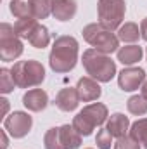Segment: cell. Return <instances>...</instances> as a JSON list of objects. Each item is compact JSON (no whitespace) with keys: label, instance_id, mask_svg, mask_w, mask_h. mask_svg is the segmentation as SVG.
<instances>
[{"label":"cell","instance_id":"1","mask_svg":"<svg viewBox=\"0 0 147 149\" xmlns=\"http://www.w3.org/2000/svg\"><path fill=\"white\" fill-rule=\"evenodd\" d=\"M78 63V42L74 37L69 35H61L54 40L50 56H49V64L52 71L55 73H68L74 70Z\"/></svg>","mask_w":147,"mask_h":149},{"label":"cell","instance_id":"2","mask_svg":"<svg viewBox=\"0 0 147 149\" xmlns=\"http://www.w3.org/2000/svg\"><path fill=\"white\" fill-rule=\"evenodd\" d=\"M83 68L87 74H90V78L107 83L114 78L116 74V63L111 59L107 54H102L95 49H88L83 52Z\"/></svg>","mask_w":147,"mask_h":149},{"label":"cell","instance_id":"3","mask_svg":"<svg viewBox=\"0 0 147 149\" xmlns=\"http://www.w3.org/2000/svg\"><path fill=\"white\" fill-rule=\"evenodd\" d=\"M107 120V108L102 102H94L85 106L81 111L73 118L74 130L81 137H88L95 127H101Z\"/></svg>","mask_w":147,"mask_h":149},{"label":"cell","instance_id":"4","mask_svg":"<svg viewBox=\"0 0 147 149\" xmlns=\"http://www.w3.org/2000/svg\"><path fill=\"white\" fill-rule=\"evenodd\" d=\"M81 35L95 50H99L102 54L109 56L112 52H118V49H119V38L116 37L111 30L104 28L101 23L87 24L81 30Z\"/></svg>","mask_w":147,"mask_h":149},{"label":"cell","instance_id":"5","mask_svg":"<svg viewBox=\"0 0 147 149\" xmlns=\"http://www.w3.org/2000/svg\"><path fill=\"white\" fill-rule=\"evenodd\" d=\"M12 78L19 88H31L42 85L45 80V68L40 61L28 59V61H17L10 68Z\"/></svg>","mask_w":147,"mask_h":149},{"label":"cell","instance_id":"6","mask_svg":"<svg viewBox=\"0 0 147 149\" xmlns=\"http://www.w3.org/2000/svg\"><path fill=\"white\" fill-rule=\"evenodd\" d=\"M81 144V135L73 125H61L49 128L43 137L45 149H78Z\"/></svg>","mask_w":147,"mask_h":149},{"label":"cell","instance_id":"7","mask_svg":"<svg viewBox=\"0 0 147 149\" xmlns=\"http://www.w3.org/2000/svg\"><path fill=\"white\" fill-rule=\"evenodd\" d=\"M126 12V2L125 0H99L97 3V14L99 23L111 31L118 30L125 19Z\"/></svg>","mask_w":147,"mask_h":149},{"label":"cell","instance_id":"8","mask_svg":"<svg viewBox=\"0 0 147 149\" xmlns=\"http://www.w3.org/2000/svg\"><path fill=\"white\" fill-rule=\"evenodd\" d=\"M23 42L16 35V30L9 23L0 24V59L14 61L23 54Z\"/></svg>","mask_w":147,"mask_h":149},{"label":"cell","instance_id":"9","mask_svg":"<svg viewBox=\"0 0 147 149\" xmlns=\"http://www.w3.org/2000/svg\"><path fill=\"white\" fill-rule=\"evenodd\" d=\"M33 127V118L28 113L23 111H14L10 113L9 116L3 118V128L9 132L10 137L14 139H23L30 134Z\"/></svg>","mask_w":147,"mask_h":149},{"label":"cell","instance_id":"10","mask_svg":"<svg viewBox=\"0 0 147 149\" xmlns=\"http://www.w3.org/2000/svg\"><path fill=\"white\" fill-rule=\"evenodd\" d=\"M144 81H146V71L142 68L128 66L118 74V85L125 92H133V90L140 88Z\"/></svg>","mask_w":147,"mask_h":149},{"label":"cell","instance_id":"11","mask_svg":"<svg viewBox=\"0 0 147 149\" xmlns=\"http://www.w3.org/2000/svg\"><path fill=\"white\" fill-rule=\"evenodd\" d=\"M76 90H78V95H80V101L83 102H92V101H97L102 94V88L99 85L97 80L90 78V76H83L78 80V85H76Z\"/></svg>","mask_w":147,"mask_h":149},{"label":"cell","instance_id":"12","mask_svg":"<svg viewBox=\"0 0 147 149\" xmlns=\"http://www.w3.org/2000/svg\"><path fill=\"white\" fill-rule=\"evenodd\" d=\"M23 104H24V108L30 109V111L40 113L49 106V95H47V92L42 90V88H31V90H28V92L23 95Z\"/></svg>","mask_w":147,"mask_h":149},{"label":"cell","instance_id":"13","mask_svg":"<svg viewBox=\"0 0 147 149\" xmlns=\"http://www.w3.org/2000/svg\"><path fill=\"white\" fill-rule=\"evenodd\" d=\"M80 104V95H78V90L76 87H66V88H61L59 94L55 95V106L64 113L74 111Z\"/></svg>","mask_w":147,"mask_h":149},{"label":"cell","instance_id":"14","mask_svg":"<svg viewBox=\"0 0 147 149\" xmlns=\"http://www.w3.org/2000/svg\"><path fill=\"white\" fill-rule=\"evenodd\" d=\"M76 9V0H52V16L57 21H71Z\"/></svg>","mask_w":147,"mask_h":149},{"label":"cell","instance_id":"15","mask_svg":"<svg viewBox=\"0 0 147 149\" xmlns=\"http://www.w3.org/2000/svg\"><path fill=\"white\" fill-rule=\"evenodd\" d=\"M106 128L109 130V134L112 137L119 139V137H123V135L128 134V130H130V120L123 113H114V114H111V118L107 120Z\"/></svg>","mask_w":147,"mask_h":149},{"label":"cell","instance_id":"16","mask_svg":"<svg viewBox=\"0 0 147 149\" xmlns=\"http://www.w3.org/2000/svg\"><path fill=\"white\" fill-rule=\"evenodd\" d=\"M116 54H118V61H119L121 64H125V66H132V64H135V63H139V61L142 59L144 50H142V47L132 43V45H125V47L118 49Z\"/></svg>","mask_w":147,"mask_h":149},{"label":"cell","instance_id":"17","mask_svg":"<svg viewBox=\"0 0 147 149\" xmlns=\"http://www.w3.org/2000/svg\"><path fill=\"white\" fill-rule=\"evenodd\" d=\"M28 42H30L35 49H45V47L50 43V33H49V30H47L43 24L38 23L37 26H35V30L31 31V35L28 37Z\"/></svg>","mask_w":147,"mask_h":149},{"label":"cell","instance_id":"18","mask_svg":"<svg viewBox=\"0 0 147 149\" xmlns=\"http://www.w3.org/2000/svg\"><path fill=\"white\" fill-rule=\"evenodd\" d=\"M140 35V28L135 24V23H125L118 28V38L125 43H135L139 42Z\"/></svg>","mask_w":147,"mask_h":149},{"label":"cell","instance_id":"19","mask_svg":"<svg viewBox=\"0 0 147 149\" xmlns=\"http://www.w3.org/2000/svg\"><path fill=\"white\" fill-rule=\"evenodd\" d=\"M130 135H132L144 149H147V118L137 120V121L130 127Z\"/></svg>","mask_w":147,"mask_h":149},{"label":"cell","instance_id":"20","mask_svg":"<svg viewBox=\"0 0 147 149\" xmlns=\"http://www.w3.org/2000/svg\"><path fill=\"white\" fill-rule=\"evenodd\" d=\"M38 24V21L35 17H23V19H17L14 23V30H16V35L19 38H24L28 40V37L31 35V31L35 30V26Z\"/></svg>","mask_w":147,"mask_h":149},{"label":"cell","instance_id":"21","mask_svg":"<svg viewBox=\"0 0 147 149\" xmlns=\"http://www.w3.org/2000/svg\"><path fill=\"white\" fill-rule=\"evenodd\" d=\"M31 3V16L35 19H45L52 14V0H30Z\"/></svg>","mask_w":147,"mask_h":149},{"label":"cell","instance_id":"22","mask_svg":"<svg viewBox=\"0 0 147 149\" xmlns=\"http://www.w3.org/2000/svg\"><path fill=\"white\" fill-rule=\"evenodd\" d=\"M10 12L14 17L23 19V17H33L31 16V3L30 0H10Z\"/></svg>","mask_w":147,"mask_h":149},{"label":"cell","instance_id":"23","mask_svg":"<svg viewBox=\"0 0 147 149\" xmlns=\"http://www.w3.org/2000/svg\"><path fill=\"white\" fill-rule=\"evenodd\" d=\"M126 108L128 111L135 116H142L147 113V101L142 95H132L128 101H126Z\"/></svg>","mask_w":147,"mask_h":149},{"label":"cell","instance_id":"24","mask_svg":"<svg viewBox=\"0 0 147 149\" xmlns=\"http://www.w3.org/2000/svg\"><path fill=\"white\" fill-rule=\"evenodd\" d=\"M14 87H17V85H16V81H14V78H12L10 70L2 68V70H0V92H2V94H9V92L14 90Z\"/></svg>","mask_w":147,"mask_h":149},{"label":"cell","instance_id":"25","mask_svg":"<svg viewBox=\"0 0 147 149\" xmlns=\"http://www.w3.org/2000/svg\"><path fill=\"white\" fill-rule=\"evenodd\" d=\"M95 144L99 149H111V144H112V135L109 134L107 128H101L97 132V137H95Z\"/></svg>","mask_w":147,"mask_h":149},{"label":"cell","instance_id":"26","mask_svg":"<svg viewBox=\"0 0 147 149\" xmlns=\"http://www.w3.org/2000/svg\"><path fill=\"white\" fill-rule=\"evenodd\" d=\"M114 149H140V144L132 137V135H123L116 141Z\"/></svg>","mask_w":147,"mask_h":149},{"label":"cell","instance_id":"27","mask_svg":"<svg viewBox=\"0 0 147 149\" xmlns=\"http://www.w3.org/2000/svg\"><path fill=\"white\" fill-rule=\"evenodd\" d=\"M140 35H142V38L147 42V17L142 19V23H140Z\"/></svg>","mask_w":147,"mask_h":149},{"label":"cell","instance_id":"28","mask_svg":"<svg viewBox=\"0 0 147 149\" xmlns=\"http://www.w3.org/2000/svg\"><path fill=\"white\" fill-rule=\"evenodd\" d=\"M0 104H2V113H0V114H2V118H5V113L9 109V101L2 97V99H0Z\"/></svg>","mask_w":147,"mask_h":149},{"label":"cell","instance_id":"29","mask_svg":"<svg viewBox=\"0 0 147 149\" xmlns=\"http://www.w3.org/2000/svg\"><path fill=\"white\" fill-rule=\"evenodd\" d=\"M140 95H142V97L147 101V80L142 83V87H140Z\"/></svg>","mask_w":147,"mask_h":149},{"label":"cell","instance_id":"30","mask_svg":"<svg viewBox=\"0 0 147 149\" xmlns=\"http://www.w3.org/2000/svg\"><path fill=\"white\" fill-rule=\"evenodd\" d=\"M87 149H92V148H87Z\"/></svg>","mask_w":147,"mask_h":149},{"label":"cell","instance_id":"31","mask_svg":"<svg viewBox=\"0 0 147 149\" xmlns=\"http://www.w3.org/2000/svg\"><path fill=\"white\" fill-rule=\"evenodd\" d=\"M146 54H147V50H146Z\"/></svg>","mask_w":147,"mask_h":149}]
</instances>
